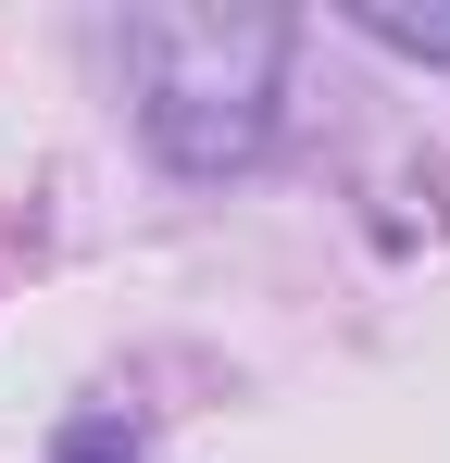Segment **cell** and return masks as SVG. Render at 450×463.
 <instances>
[{"label":"cell","mask_w":450,"mask_h":463,"mask_svg":"<svg viewBox=\"0 0 450 463\" xmlns=\"http://www.w3.org/2000/svg\"><path fill=\"white\" fill-rule=\"evenodd\" d=\"M126 88H138V126L175 175H238V163L276 151L288 126V13H250V0H150L126 13Z\"/></svg>","instance_id":"cell-1"},{"label":"cell","mask_w":450,"mask_h":463,"mask_svg":"<svg viewBox=\"0 0 450 463\" xmlns=\"http://www.w3.org/2000/svg\"><path fill=\"white\" fill-rule=\"evenodd\" d=\"M351 25H363L375 51H413V63H450V13H400V0H351Z\"/></svg>","instance_id":"cell-2"},{"label":"cell","mask_w":450,"mask_h":463,"mask_svg":"<svg viewBox=\"0 0 450 463\" xmlns=\"http://www.w3.org/2000/svg\"><path fill=\"white\" fill-rule=\"evenodd\" d=\"M51 463H138V451H126V439H113V426L88 413V426H75V439H63V451H51Z\"/></svg>","instance_id":"cell-3"}]
</instances>
